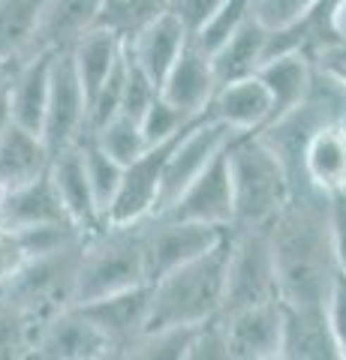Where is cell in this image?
Returning <instances> with one entry per match:
<instances>
[{"label": "cell", "mask_w": 346, "mask_h": 360, "mask_svg": "<svg viewBox=\"0 0 346 360\" xmlns=\"http://www.w3.org/2000/svg\"><path fill=\"white\" fill-rule=\"evenodd\" d=\"M6 307V288H0V309Z\"/></svg>", "instance_id": "47"}, {"label": "cell", "mask_w": 346, "mask_h": 360, "mask_svg": "<svg viewBox=\"0 0 346 360\" xmlns=\"http://www.w3.org/2000/svg\"><path fill=\"white\" fill-rule=\"evenodd\" d=\"M169 9V0H103L99 4L97 25L118 33L121 39H132L142 27L160 18Z\"/></svg>", "instance_id": "29"}, {"label": "cell", "mask_w": 346, "mask_h": 360, "mask_svg": "<svg viewBox=\"0 0 346 360\" xmlns=\"http://www.w3.org/2000/svg\"><path fill=\"white\" fill-rule=\"evenodd\" d=\"M25 58H27V54H21V58H6V60H0V96H6V90H9V84H13L18 66L25 63Z\"/></svg>", "instance_id": "44"}, {"label": "cell", "mask_w": 346, "mask_h": 360, "mask_svg": "<svg viewBox=\"0 0 346 360\" xmlns=\"http://www.w3.org/2000/svg\"><path fill=\"white\" fill-rule=\"evenodd\" d=\"M319 0H250V15L265 30H286L304 21Z\"/></svg>", "instance_id": "36"}, {"label": "cell", "mask_w": 346, "mask_h": 360, "mask_svg": "<svg viewBox=\"0 0 346 360\" xmlns=\"http://www.w3.org/2000/svg\"><path fill=\"white\" fill-rule=\"evenodd\" d=\"M160 94L169 99L172 105L187 111L190 117L205 115L211 99L217 94V75H214V60H211V54L190 39L187 49L181 51V58H178L172 70L166 72Z\"/></svg>", "instance_id": "17"}, {"label": "cell", "mask_w": 346, "mask_h": 360, "mask_svg": "<svg viewBox=\"0 0 346 360\" xmlns=\"http://www.w3.org/2000/svg\"><path fill=\"white\" fill-rule=\"evenodd\" d=\"M124 49H127V39H121L118 33H111L109 27H99V25H94V27L87 30L85 37L70 49L73 63H75V72H79L82 84H85L87 103L94 99V94L99 90V84H103L106 78H109V72L118 66Z\"/></svg>", "instance_id": "27"}, {"label": "cell", "mask_w": 346, "mask_h": 360, "mask_svg": "<svg viewBox=\"0 0 346 360\" xmlns=\"http://www.w3.org/2000/svg\"><path fill=\"white\" fill-rule=\"evenodd\" d=\"M265 51H268V30L250 15L214 54H211L217 87L226 82H235V78L256 75V70L265 63Z\"/></svg>", "instance_id": "26"}, {"label": "cell", "mask_w": 346, "mask_h": 360, "mask_svg": "<svg viewBox=\"0 0 346 360\" xmlns=\"http://www.w3.org/2000/svg\"><path fill=\"white\" fill-rule=\"evenodd\" d=\"M87 115H91V103H87L85 84L79 72H75L73 54L54 51L49 108H46V123H42V141L49 144L51 156L85 139Z\"/></svg>", "instance_id": "10"}, {"label": "cell", "mask_w": 346, "mask_h": 360, "mask_svg": "<svg viewBox=\"0 0 346 360\" xmlns=\"http://www.w3.org/2000/svg\"><path fill=\"white\" fill-rule=\"evenodd\" d=\"M193 328L175 324V328L144 330L142 340L132 345L130 360H187V348H190V340H193Z\"/></svg>", "instance_id": "32"}, {"label": "cell", "mask_w": 346, "mask_h": 360, "mask_svg": "<svg viewBox=\"0 0 346 360\" xmlns=\"http://www.w3.org/2000/svg\"><path fill=\"white\" fill-rule=\"evenodd\" d=\"M235 135L238 132H232L226 123H220V120L208 117V115L196 117L193 123H190V127L178 135L175 148L169 153V162H166L157 213H163L166 207H172L175 198L205 172L217 153H223L229 148V141L235 139Z\"/></svg>", "instance_id": "9"}, {"label": "cell", "mask_w": 346, "mask_h": 360, "mask_svg": "<svg viewBox=\"0 0 346 360\" xmlns=\"http://www.w3.org/2000/svg\"><path fill=\"white\" fill-rule=\"evenodd\" d=\"M232 229L205 222L178 219L169 213H154L142 219V246H144V267H148V283L160 279L163 274L181 267L193 258L211 252L229 238Z\"/></svg>", "instance_id": "7"}, {"label": "cell", "mask_w": 346, "mask_h": 360, "mask_svg": "<svg viewBox=\"0 0 346 360\" xmlns=\"http://www.w3.org/2000/svg\"><path fill=\"white\" fill-rule=\"evenodd\" d=\"M226 255L229 238L211 252L154 279L148 330L175 328V324L193 328V324H202L211 315L223 312V303H226Z\"/></svg>", "instance_id": "3"}, {"label": "cell", "mask_w": 346, "mask_h": 360, "mask_svg": "<svg viewBox=\"0 0 346 360\" xmlns=\"http://www.w3.org/2000/svg\"><path fill=\"white\" fill-rule=\"evenodd\" d=\"M49 174L54 180V189H58V195L63 201V210L70 213V219L75 225H82L87 234L103 229L106 217H103V210H99L97 198H94V189H91V180H87V168H85V156H82L79 141L51 156Z\"/></svg>", "instance_id": "18"}, {"label": "cell", "mask_w": 346, "mask_h": 360, "mask_svg": "<svg viewBox=\"0 0 346 360\" xmlns=\"http://www.w3.org/2000/svg\"><path fill=\"white\" fill-rule=\"evenodd\" d=\"M79 144H82V156H85V168H87V180H91L94 198H97L99 210H103V217H109V210L118 198L121 180H124V165H121L115 156H109L91 135H85Z\"/></svg>", "instance_id": "30"}, {"label": "cell", "mask_w": 346, "mask_h": 360, "mask_svg": "<svg viewBox=\"0 0 346 360\" xmlns=\"http://www.w3.org/2000/svg\"><path fill=\"white\" fill-rule=\"evenodd\" d=\"M13 111H9V99L6 96H0V139H4V132L13 127Z\"/></svg>", "instance_id": "45"}, {"label": "cell", "mask_w": 346, "mask_h": 360, "mask_svg": "<svg viewBox=\"0 0 346 360\" xmlns=\"http://www.w3.org/2000/svg\"><path fill=\"white\" fill-rule=\"evenodd\" d=\"M91 319L103 336L109 340L115 357H130L132 345L148 330V312H151V283L106 295L99 300L82 303L79 307Z\"/></svg>", "instance_id": "13"}, {"label": "cell", "mask_w": 346, "mask_h": 360, "mask_svg": "<svg viewBox=\"0 0 346 360\" xmlns=\"http://www.w3.org/2000/svg\"><path fill=\"white\" fill-rule=\"evenodd\" d=\"M163 213L178 217V219H190V222L232 229V222H235V195H232V172H229L226 150L217 153L205 172Z\"/></svg>", "instance_id": "14"}, {"label": "cell", "mask_w": 346, "mask_h": 360, "mask_svg": "<svg viewBox=\"0 0 346 360\" xmlns=\"http://www.w3.org/2000/svg\"><path fill=\"white\" fill-rule=\"evenodd\" d=\"M316 70H322L334 84H340V90L346 94V37L331 39L326 45H319L316 51H310Z\"/></svg>", "instance_id": "40"}, {"label": "cell", "mask_w": 346, "mask_h": 360, "mask_svg": "<svg viewBox=\"0 0 346 360\" xmlns=\"http://www.w3.org/2000/svg\"><path fill=\"white\" fill-rule=\"evenodd\" d=\"M70 219V213L63 210V201L54 189L51 174H39L21 184L16 189L0 193V225L13 231L33 229V225H46V222H63Z\"/></svg>", "instance_id": "23"}, {"label": "cell", "mask_w": 346, "mask_h": 360, "mask_svg": "<svg viewBox=\"0 0 346 360\" xmlns=\"http://www.w3.org/2000/svg\"><path fill=\"white\" fill-rule=\"evenodd\" d=\"M103 0H46L39 25L33 33L30 54L37 51H70L87 30L97 25Z\"/></svg>", "instance_id": "21"}, {"label": "cell", "mask_w": 346, "mask_h": 360, "mask_svg": "<svg viewBox=\"0 0 346 360\" xmlns=\"http://www.w3.org/2000/svg\"><path fill=\"white\" fill-rule=\"evenodd\" d=\"M256 75L262 78V84L271 94V120L268 123H274L307 99L310 87H314V78H316V63L304 49L283 51V54L268 58L256 70Z\"/></svg>", "instance_id": "20"}, {"label": "cell", "mask_w": 346, "mask_h": 360, "mask_svg": "<svg viewBox=\"0 0 346 360\" xmlns=\"http://www.w3.org/2000/svg\"><path fill=\"white\" fill-rule=\"evenodd\" d=\"M190 39L193 37H190V30L181 25V18H178L172 9H166L160 18H154L148 27H142L136 37L127 42V49L142 70L157 84H163L166 72L181 58V51L187 49Z\"/></svg>", "instance_id": "24"}, {"label": "cell", "mask_w": 346, "mask_h": 360, "mask_svg": "<svg viewBox=\"0 0 346 360\" xmlns=\"http://www.w3.org/2000/svg\"><path fill=\"white\" fill-rule=\"evenodd\" d=\"M30 357L37 360H109L115 357L103 330L79 307H66L42 324Z\"/></svg>", "instance_id": "11"}, {"label": "cell", "mask_w": 346, "mask_h": 360, "mask_svg": "<svg viewBox=\"0 0 346 360\" xmlns=\"http://www.w3.org/2000/svg\"><path fill=\"white\" fill-rule=\"evenodd\" d=\"M331 234H334V255H338V270L346 276V198H331Z\"/></svg>", "instance_id": "43"}, {"label": "cell", "mask_w": 346, "mask_h": 360, "mask_svg": "<svg viewBox=\"0 0 346 360\" xmlns=\"http://www.w3.org/2000/svg\"><path fill=\"white\" fill-rule=\"evenodd\" d=\"M39 328L33 324L25 312H18L16 307L0 309V360H21L30 357L33 340H37Z\"/></svg>", "instance_id": "35"}, {"label": "cell", "mask_w": 346, "mask_h": 360, "mask_svg": "<svg viewBox=\"0 0 346 360\" xmlns=\"http://www.w3.org/2000/svg\"><path fill=\"white\" fill-rule=\"evenodd\" d=\"M199 117H202V115H199ZM193 120H196V117H190L187 111H181L178 105H172L163 94L154 99V103L148 105V111H144V115L139 117L142 132H144V139H148V144H160V141L175 139V135H181Z\"/></svg>", "instance_id": "33"}, {"label": "cell", "mask_w": 346, "mask_h": 360, "mask_svg": "<svg viewBox=\"0 0 346 360\" xmlns=\"http://www.w3.org/2000/svg\"><path fill=\"white\" fill-rule=\"evenodd\" d=\"M326 312L334 330V340H338L340 348V360H346V276L338 274L331 283V291L326 297Z\"/></svg>", "instance_id": "42"}, {"label": "cell", "mask_w": 346, "mask_h": 360, "mask_svg": "<svg viewBox=\"0 0 346 360\" xmlns=\"http://www.w3.org/2000/svg\"><path fill=\"white\" fill-rule=\"evenodd\" d=\"M343 198H346V193H343Z\"/></svg>", "instance_id": "48"}, {"label": "cell", "mask_w": 346, "mask_h": 360, "mask_svg": "<svg viewBox=\"0 0 346 360\" xmlns=\"http://www.w3.org/2000/svg\"><path fill=\"white\" fill-rule=\"evenodd\" d=\"M289 180H292V193L314 189L328 198L346 193V108L326 117L307 135Z\"/></svg>", "instance_id": "8"}, {"label": "cell", "mask_w": 346, "mask_h": 360, "mask_svg": "<svg viewBox=\"0 0 346 360\" xmlns=\"http://www.w3.org/2000/svg\"><path fill=\"white\" fill-rule=\"evenodd\" d=\"M175 141H178V135L169 141L151 144L142 156H136L132 162L124 165V180H121L118 198L111 205L106 222H142L157 213L163 172H166V162H169Z\"/></svg>", "instance_id": "12"}, {"label": "cell", "mask_w": 346, "mask_h": 360, "mask_svg": "<svg viewBox=\"0 0 346 360\" xmlns=\"http://www.w3.org/2000/svg\"><path fill=\"white\" fill-rule=\"evenodd\" d=\"M277 288L283 303H326L338 270L331 234V198L295 189L271 225Z\"/></svg>", "instance_id": "1"}, {"label": "cell", "mask_w": 346, "mask_h": 360, "mask_svg": "<svg viewBox=\"0 0 346 360\" xmlns=\"http://www.w3.org/2000/svg\"><path fill=\"white\" fill-rule=\"evenodd\" d=\"M205 115L226 123L238 135L259 132L271 120V94H268V87L262 84L259 75L235 78V82H226L217 87Z\"/></svg>", "instance_id": "19"}, {"label": "cell", "mask_w": 346, "mask_h": 360, "mask_svg": "<svg viewBox=\"0 0 346 360\" xmlns=\"http://www.w3.org/2000/svg\"><path fill=\"white\" fill-rule=\"evenodd\" d=\"M46 0H0V60L30 54Z\"/></svg>", "instance_id": "28"}, {"label": "cell", "mask_w": 346, "mask_h": 360, "mask_svg": "<svg viewBox=\"0 0 346 360\" xmlns=\"http://www.w3.org/2000/svg\"><path fill=\"white\" fill-rule=\"evenodd\" d=\"M223 4L226 0H169V9L181 18V25L190 30V37H196Z\"/></svg>", "instance_id": "41"}, {"label": "cell", "mask_w": 346, "mask_h": 360, "mask_svg": "<svg viewBox=\"0 0 346 360\" xmlns=\"http://www.w3.org/2000/svg\"><path fill=\"white\" fill-rule=\"evenodd\" d=\"M51 165V150L42 135L13 123L0 139V193L16 189L27 180L46 174Z\"/></svg>", "instance_id": "25"}, {"label": "cell", "mask_w": 346, "mask_h": 360, "mask_svg": "<svg viewBox=\"0 0 346 360\" xmlns=\"http://www.w3.org/2000/svg\"><path fill=\"white\" fill-rule=\"evenodd\" d=\"M229 336V360H280L283 315L280 300L223 312Z\"/></svg>", "instance_id": "15"}, {"label": "cell", "mask_w": 346, "mask_h": 360, "mask_svg": "<svg viewBox=\"0 0 346 360\" xmlns=\"http://www.w3.org/2000/svg\"><path fill=\"white\" fill-rule=\"evenodd\" d=\"M91 139H94L109 156H115L121 165L132 162L136 156H142L144 150L151 148L148 139H144V132H142V123H139L136 117L124 115V111H121V115H115L111 120H106L99 129H94Z\"/></svg>", "instance_id": "31"}, {"label": "cell", "mask_w": 346, "mask_h": 360, "mask_svg": "<svg viewBox=\"0 0 346 360\" xmlns=\"http://www.w3.org/2000/svg\"><path fill=\"white\" fill-rule=\"evenodd\" d=\"M187 360H229V336L223 312L211 315L193 328V340L187 348Z\"/></svg>", "instance_id": "37"}, {"label": "cell", "mask_w": 346, "mask_h": 360, "mask_svg": "<svg viewBox=\"0 0 346 360\" xmlns=\"http://www.w3.org/2000/svg\"><path fill=\"white\" fill-rule=\"evenodd\" d=\"M334 27H338L340 37H346V0L338 4V13H334Z\"/></svg>", "instance_id": "46"}, {"label": "cell", "mask_w": 346, "mask_h": 360, "mask_svg": "<svg viewBox=\"0 0 346 360\" xmlns=\"http://www.w3.org/2000/svg\"><path fill=\"white\" fill-rule=\"evenodd\" d=\"M280 360H340L326 303H283Z\"/></svg>", "instance_id": "16"}, {"label": "cell", "mask_w": 346, "mask_h": 360, "mask_svg": "<svg viewBox=\"0 0 346 360\" xmlns=\"http://www.w3.org/2000/svg\"><path fill=\"white\" fill-rule=\"evenodd\" d=\"M25 264H27V252H25V246H21L18 231L0 225V288H6L13 283V276Z\"/></svg>", "instance_id": "39"}, {"label": "cell", "mask_w": 346, "mask_h": 360, "mask_svg": "<svg viewBox=\"0 0 346 360\" xmlns=\"http://www.w3.org/2000/svg\"><path fill=\"white\" fill-rule=\"evenodd\" d=\"M247 18H250V0H226V4L208 18V25L193 37V42L199 49H205L208 54H214Z\"/></svg>", "instance_id": "34"}, {"label": "cell", "mask_w": 346, "mask_h": 360, "mask_svg": "<svg viewBox=\"0 0 346 360\" xmlns=\"http://www.w3.org/2000/svg\"><path fill=\"white\" fill-rule=\"evenodd\" d=\"M148 283L142 222H106L82 243L73 307Z\"/></svg>", "instance_id": "4"}, {"label": "cell", "mask_w": 346, "mask_h": 360, "mask_svg": "<svg viewBox=\"0 0 346 360\" xmlns=\"http://www.w3.org/2000/svg\"><path fill=\"white\" fill-rule=\"evenodd\" d=\"M280 300L271 229H232L226 255V303L223 312Z\"/></svg>", "instance_id": "6"}, {"label": "cell", "mask_w": 346, "mask_h": 360, "mask_svg": "<svg viewBox=\"0 0 346 360\" xmlns=\"http://www.w3.org/2000/svg\"><path fill=\"white\" fill-rule=\"evenodd\" d=\"M51 63H54V51L27 54L25 63L18 66L13 84L6 90L13 120L37 135H42V123H46L49 90H51Z\"/></svg>", "instance_id": "22"}, {"label": "cell", "mask_w": 346, "mask_h": 360, "mask_svg": "<svg viewBox=\"0 0 346 360\" xmlns=\"http://www.w3.org/2000/svg\"><path fill=\"white\" fill-rule=\"evenodd\" d=\"M157 96H160V84L142 70L127 49V82H124V103H121V111L139 120Z\"/></svg>", "instance_id": "38"}, {"label": "cell", "mask_w": 346, "mask_h": 360, "mask_svg": "<svg viewBox=\"0 0 346 360\" xmlns=\"http://www.w3.org/2000/svg\"><path fill=\"white\" fill-rule=\"evenodd\" d=\"M79 255H82V243L63 252L27 258V264L6 285V303L16 307L18 312H25L37 328H42L51 315L73 307Z\"/></svg>", "instance_id": "5"}, {"label": "cell", "mask_w": 346, "mask_h": 360, "mask_svg": "<svg viewBox=\"0 0 346 360\" xmlns=\"http://www.w3.org/2000/svg\"><path fill=\"white\" fill-rule=\"evenodd\" d=\"M235 195L232 229H271L292 198V180L283 160L262 135H235L226 148Z\"/></svg>", "instance_id": "2"}]
</instances>
